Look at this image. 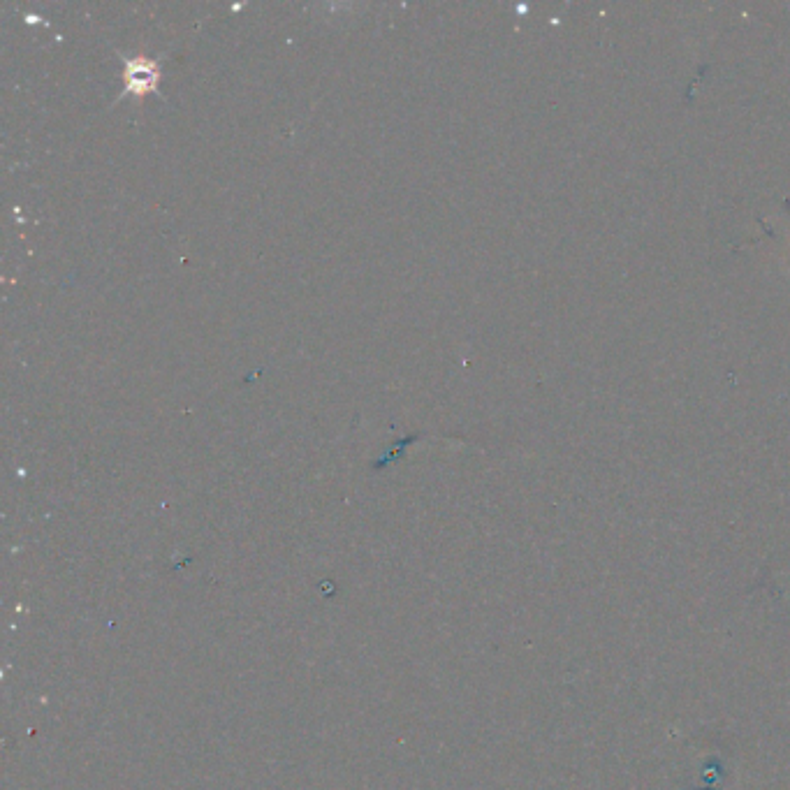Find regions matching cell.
<instances>
[{
  "label": "cell",
  "instance_id": "obj_1",
  "mask_svg": "<svg viewBox=\"0 0 790 790\" xmlns=\"http://www.w3.org/2000/svg\"><path fill=\"white\" fill-rule=\"evenodd\" d=\"M126 82L128 91L135 95L153 91L158 82V63L146 61V58H130L126 61Z\"/></svg>",
  "mask_w": 790,
  "mask_h": 790
}]
</instances>
